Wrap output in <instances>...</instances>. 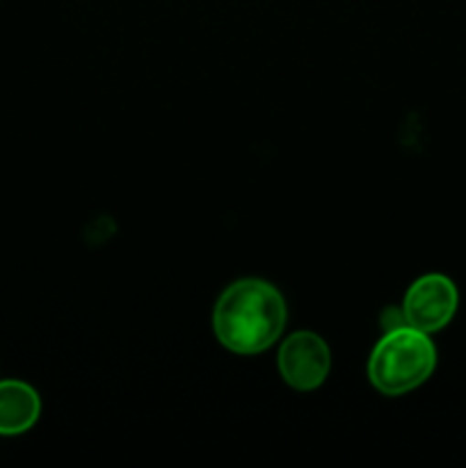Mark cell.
<instances>
[{
	"instance_id": "obj_1",
	"label": "cell",
	"mask_w": 466,
	"mask_h": 468,
	"mask_svg": "<svg viewBox=\"0 0 466 468\" xmlns=\"http://www.w3.org/2000/svg\"><path fill=\"white\" fill-rule=\"evenodd\" d=\"M288 320L286 300L263 279H240L215 302L217 341L236 355H260L279 341Z\"/></svg>"
},
{
	"instance_id": "obj_2",
	"label": "cell",
	"mask_w": 466,
	"mask_h": 468,
	"mask_svg": "<svg viewBox=\"0 0 466 468\" xmlns=\"http://www.w3.org/2000/svg\"><path fill=\"white\" fill-rule=\"evenodd\" d=\"M437 368V347L429 334L409 324L388 329L375 346L368 361V378L384 396H405L428 382Z\"/></svg>"
},
{
	"instance_id": "obj_3",
	"label": "cell",
	"mask_w": 466,
	"mask_h": 468,
	"mask_svg": "<svg viewBox=\"0 0 466 468\" xmlns=\"http://www.w3.org/2000/svg\"><path fill=\"white\" fill-rule=\"evenodd\" d=\"M460 306L457 286L446 274H425L416 279L402 302V320L423 334L441 332L452 323Z\"/></svg>"
},
{
	"instance_id": "obj_4",
	"label": "cell",
	"mask_w": 466,
	"mask_h": 468,
	"mask_svg": "<svg viewBox=\"0 0 466 468\" xmlns=\"http://www.w3.org/2000/svg\"><path fill=\"white\" fill-rule=\"evenodd\" d=\"M332 368L329 347L318 334L295 332L281 343L279 373L295 391H313L327 379Z\"/></svg>"
},
{
	"instance_id": "obj_5",
	"label": "cell",
	"mask_w": 466,
	"mask_h": 468,
	"mask_svg": "<svg viewBox=\"0 0 466 468\" xmlns=\"http://www.w3.org/2000/svg\"><path fill=\"white\" fill-rule=\"evenodd\" d=\"M41 416V398L21 379H0V437L30 432Z\"/></svg>"
}]
</instances>
